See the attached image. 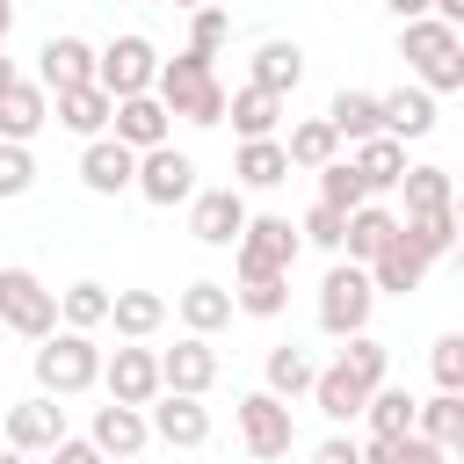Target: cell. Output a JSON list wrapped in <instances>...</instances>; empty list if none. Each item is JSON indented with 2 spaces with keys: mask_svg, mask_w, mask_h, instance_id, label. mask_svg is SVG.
Segmentation results:
<instances>
[{
  "mask_svg": "<svg viewBox=\"0 0 464 464\" xmlns=\"http://www.w3.org/2000/svg\"><path fill=\"white\" fill-rule=\"evenodd\" d=\"M152 94H160V109L167 116H181V123H225V80H218V65L210 58H196V51H174V58H160V72H152Z\"/></svg>",
  "mask_w": 464,
  "mask_h": 464,
  "instance_id": "6da1fadb",
  "label": "cell"
},
{
  "mask_svg": "<svg viewBox=\"0 0 464 464\" xmlns=\"http://www.w3.org/2000/svg\"><path fill=\"white\" fill-rule=\"evenodd\" d=\"M399 58L413 65V80L428 94H457L464 87V29L435 22V14H413L399 22Z\"/></svg>",
  "mask_w": 464,
  "mask_h": 464,
  "instance_id": "7a4b0ae2",
  "label": "cell"
},
{
  "mask_svg": "<svg viewBox=\"0 0 464 464\" xmlns=\"http://www.w3.org/2000/svg\"><path fill=\"white\" fill-rule=\"evenodd\" d=\"M36 384H44L51 399H80V392H94V384H102V348H94V334H80V326H51V334L36 341Z\"/></svg>",
  "mask_w": 464,
  "mask_h": 464,
  "instance_id": "3957f363",
  "label": "cell"
},
{
  "mask_svg": "<svg viewBox=\"0 0 464 464\" xmlns=\"http://www.w3.org/2000/svg\"><path fill=\"white\" fill-rule=\"evenodd\" d=\"M370 304H377L370 268H362V261H334L326 283H319V334H334V341L362 334V326H370Z\"/></svg>",
  "mask_w": 464,
  "mask_h": 464,
  "instance_id": "277c9868",
  "label": "cell"
},
{
  "mask_svg": "<svg viewBox=\"0 0 464 464\" xmlns=\"http://www.w3.org/2000/svg\"><path fill=\"white\" fill-rule=\"evenodd\" d=\"M0 326L22 341H44L58 326V290H44L36 268H0Z\"/></svg>",
  "mask_w": 464,
  "mask_h": 464,
  "instance_id": "5b68a950",
  "label": "cell"
},
{
  "mask_svg": "<svg viewBox=\"0 0 464 464\" xmlns=\"http://www.w3.org/2000/svg\"><path fill=\"white\" fill-rule=\"evenodd\" d=\"M152 72H160V51H152V36H138V29H123L109 51H94V87H109V102L152 94Z\"/></svg>",
  "mask_w": 464,
  "mask_h": 464,
  "instance_id": "8992f818",
  "label": "cell"
},
{
  "mask_svg": "<svg viewBox=\"0 0 464 464\" xmlns=\"http://www.w3.org/2000/svg\"><path fill=\"white\" fill-rule=\"evenodd\" d=\"M297 225L290 218H246V232L232 239V268L239 276H290V261H297Z\"/></svg>",
  "mask_w": 464,
  "mask_h": 464,
  "instance_id": "52a82bcc",
  "label": "cell"
},
{
  "mask_svg": "<svg viewBox=\"0 0 464 464\" xmlns=\"http://www.w3.org/2000/svg\"><path fill=\"white\" fill-rule=\"evenodd\" d=\"M239 442H246V457H261V464L290 457V442H297L290 399H276V392H246V399H239Z\"/></svg>",
  "mask_w": 464,
  "mask_h": 464,
  "instance_id": "ba28073f",
  "label": "cell"
},
{
  "mask_svg": "<svg viewBox=\"0 0 464 464\" xmlns=\"http://www.w3.org/2000/svg\"><path fill=\"white\" fill-rule=\"evenodd\" d=\"M130 188H138L145 203L174 210V203H188V196H196V160H188V152H174V145H152V152H138Z\"/></svg>",
  "mask_w": 464,
  "mask_h": 464,
  "instance_id": "9c48e42d",
  "label": "cell"
},
{
  "mask_svg": "<svg viewBox=\"0 0 464 464\" xmlns=\"http://www.w3.org/2000/svg\"><path fill=\"white\" fill-rule=\"evenodd\" d=\"M145 428H152L160 442H174V450H203V442H210V406H203L196 392H160V399L145 406Z\"/></svg>",
  "mask_w": 464,
  "mask_h": 464,
  "instance_id": "30bf717a",
  "label": "cell"
},
{
  "mask_svg": "<svg viewBox=\"0 0 464 464\" xmlns=\"http://www.w3.org/2000/svg\"><path fill=\"white\" fill-rule=\"evenodd\" d=\"M246 218H254V210H246L239 188H196V196H188V232H196L203 246H232V239L246 232Z\"/></svg>",
  "mask_w": 464,
  "mask_h": 464,
  "instance_id": "8fae6325",
  "label": "cell"
},
{
  "mask_svg": "<svg viewBox=\"0 0 464 464\" xmlns=\"http://www.w3.org/2000/svg\"><path fill=\"white\" fill-rule=\"evenodd\" d=\"M218 384V348H210V334H181L174 348H160V392H210Z\"/></svg>",
  "mask_w": 464,
  "mask_h": 464,
  "instance_id": "7c38bea8",
  "label": "cell"
},
{
  "mask_svg": "<svg viewBox=\"0 0 464 464\" xmlns=\"http://www.w3.org/2000/svg\"><path fill=\"white\" fill-rule=\"evenodd\" d=\"M370 392H377V377H362V370H355L348 355H341V362H326V370L312 377V406H319V413H326L334 428L362 420V399H370Z\"/></svg>",
  "mask_w": 464,
  "mask_h": 464,
  "instance_id": "4fadbf2b",
  "label": "cell"
},
{
  "mask_svg": "<svg viewBox=\"0 0 464 464\" xmlns=\"http://www.w3.org/2000/svg\"><path fill=\"white\" fill-rule=\"evenodd\" d=\"M102 384H109V399H123V406H152L160 399V355L152 348H116V355H102Z\"/></svg>",
  "mask_w": 464,
  "mask_h": 464,
  "instance_id": "5bb4252c",
  "label": "cell"
},
{
  "mask_svg": "<svg viewBox=\"0 0 464 464\" xmlns=\"http://www.w3.org/2000/svg\"><path fill=\"white\" fill-rule=\"evenodd\" d=\"M7 450H22V457H44L58 435H65V406L51 399V392H36V399H22V406H7Z\"/></svg>",
  "mask_w": 464,
  "mask_h": 464,
  "instance_id": "9a60e30c",
  "label": "cell"
},
{
  "mask_svg": "<svg viewBox=\"0 0 464 464\" xmlns=\"http://www.w3.org/2000/svg\"><path fill=\"white\" fill-rule=\"evenodd\" d=\"M167 130H174V116L160 109V94H123V102L109 109V138H116V145H130V152L167 145Z\"/></svg>",
  "mask_w": 464,
  "mask_h": 464,
  "instance_id": "2e32d148",
  "label": "cell"
},
{
  "mask_svg": "<svg viewBox=\"0 0 464 464\" xmlns=\"http://www.w3.org/2000/svg\"><path fill=\"white\" fill-rule=\"evenodd\" d=\"M80 80H94V44H87V36H44V51H36V87L58 94V87H80Z\"/></svg>",
  "mask_w": 464,
  "mask_h": 464,
  "instance_id": "e0dca14e",
  "label": "cell"
},
{
  "mask_svg": "<svg viewBox=\"0 0 464 464\" xmlns=\"http://www.w3.org/2000/svg\"><path fill=\"white\" fill-rule=\"evenodd\" d=\"M362 268H370V290H392V297H406V290H420V276H428V254H420L406 232H392V239H384V246H377Z\"/></svg>",
  "mask_w": 464,
  "mask_h": 464,
  "instance_id": "ac0fdd59",
  "label": "cell"
},
{
  "mask_svg": "<svg viewBox=\"0 0 464 464\" xmlns=\"http://www.w3.org/2000/svg\"><path fill=\"white\" fill-rule=\"evenodd\" d=\"M44 123H51V94H44L36 80L14 72V80L0 87V138H7V145H29Z\"/></svg>",
  "mask_w": 464,
  "mask_h": 464,
  "instance_id": "d6986e66",
  "label": "cell"
},
{
  "mask_svg": "<svg viewBox=\"0 0 464 464\" xmlns=\"http://www.w3.org/2000/svg\"><path fill=\"white\" fill-rule=\"evenodd\" d=\"M102 457H138L145 442H152V428H145V406H123V399H109V406H94V435H87Z\"/></svg>",
  "mask_w": 464,
  "mask_h": 464,
  "instance_id": "ffe728a7",
  "label": "cell"
},
{
  "mask_svg": "<svg viewBox=\"0 0 464 464\" xmlns=\"http://www.w3.org/2000/svg\"><path fill=\"white\" fill-rule=\"evenodd\" d=\"M130 174H138V152H130V145H116V138H87V152H80V181H87L94 196H123Z\"/></svg>",
  "mask_w": 464,
  "mask_h": 464,
  "instance_id": "44dd1931",
  "label": "cell"
},
{
  "mask_svg": "<svg viewBox=\"0 0 464 464\" xmlns=\"http://www.w3.org/2000/svg\"><path fill=\"white\" fill-rule=\"evenodd\" d=\"M348 167L362 174V188H370V196H377V188H399V174H406V138H392V130H377V138H355Z\"/></svg>",
  "mask_w": 464,
  "mask_h": 464,
  "instance_id": "7402d4cb",
  "label": "cell"
},
{
  "mask_svg": "<svg viewBox=\"0 0 464 464\" xmlns=\"http://www.w3.org/2000/svg\"><path fill=\"white\" fill-rule=\"evenodd\" d=\"M377 123L392 138H428L435 130V94L428 87H392V94H377Z\"/></svg>",
  "mask_w": 464,
  "mask_h": 464,
  "instance_id": "603a6c76",
  "label": "cell"
},
{
  "mask_svg": "<svg viewBox=\"0 0 464 464\" xmlns=\"http://www.w3.org/2000/svg\"><path fill=\"white\" fill-rule=\"evenodd\" d=\"M276 181H290L283 138H239V152H232V188H276Z\"/></svg>",
  "mask_w": 464,
  "mask_h": 464,
  "instance_id": "cb8c5ba5",
  "label": "cell"
},
{
  "mask_svg": "<svg viewBox=\"0 0 464 464\" xmlns=\"http://www.w3.org/2000/svg\"><path fill=\"white\" fill-rule=\"evenodd\" d=\"M109 326L123 341H152L167 326V297L160 290H109Z\"/></svg>",
  "mask_w": 464,
  "mask_h": 464,
  "instance_id": "d4e9b609",
  "label": "cell"
},
{
  "mask_svg": "<svg viewBox=\"0 0 464 464\" xmlns=\"http://www.w3.org/2000/svg\"><path fill=\"white\" fill-rule=\"evenodd\" d=\"M109 87H94V80H80V87H58V123L72 130V138H102L109 130Z\"/></svg>",
  "mask_w": 464,
  "mask_h": 464,
  "instance_id": "484cf974",
  "label": "cell"
},
{
  "mask_svg": "<svg viewBox=\"0 0 464 464\" xmlns=\"http://www.w3.org/2000/svg\"><path fill=\"white\" fill-rule=\"evenodd\" d=\"M246 80L290 102V94H297V80H304V51H297V44H283V36H268V44L254 51V72H246Z\"/></svg>",
  "mask_w": 464,
  "mask_h": 464,
  "instance_id": "4316f807",
  "label": "cell"
},
{
  "mask_svg": "<svg viewBox=\"0 0 464 464\" xmlns=\"http://www.w3.org/2000/svg\"><path fill=\"white\" fill-rule=\"evenodd\" d=\"M225 116H232V130L239 138H276V123H283V94H268V87H239V94H225Z\"/></svg>",
  "mask_w": 464,
  "mask_h": 464,
  "instance_id": "83f0119b",
  "label": "cell"
},
{
  "mask_svg": "<svg viewBox=\"0 0 464 464\" xmlns=\"http://www.w3.org/2000/svg\"><path fill=\"white\" fill-rule=\"evenodd\" d=\"M283 160H290V167H304V174H319L326 160H341V130H334L326 116H304V123H290Z\"/></svg>",
  "mask_w": 464,
  "mask_h": 464,
  "instance_id": "f1b7e54d",
  "label": "cell"
},
{
  "mask_svg": "<svg viewBox=\"0 0 464 464\" xmlns=\"http://www.w3.org/2000/svg\"><path fill=\"white\" fill-rule=\"evenodd\" d=\"M392 232H399V210H384V203H355L348 225H341V254H348V261H370Z\"/></svg>",
  "mask_w": 464,
  "mask_h": 464,
  "instance_id": "f546056e",
  "label": "cell"
},
{
  "mask_svg": "<svg viewBox=\"0 0 464 464\" xmlns=\"http://www.w3.org/2000/svg\"><path fill=\"white\" fill-rule=\"evenodd\" d=\"M174 312H181L188 334H218V326H232V290L225 283H188L174 297Z\"/></svg>",
  "mask_w": 464,
  "mask_h": 464,
  "instance_id": "4dcf8cb0",
  "label": "cell"
},
{
  "mask_svg": "<svg viewBox=\"0 0 464 464\" xmlns=\"http://www.w3.org/2000/svg\"><path fill=\"white\" fill-rule=\"evenodd\" d=\"M413 435H428V442H442V450H457V442H464V399H457V392H435V399H413Z\"/></svg>",
  "mask_w": 464,
  "mask_h": 464,
  "instance_id": "1f68e13d",
  "label": "cell"
},
{
  "mask_svg": "<svg viewBox=\"0 0 464 464\" xmlns=\"http://www.w3.org/2000/svg\"><path fill=\"white\" fill-rule=\"evenodd\" d=\"M326 123L355 145V138H377L384 123H377V94H362V87H341L334 102H326Z\"/></svg>",
  "mask_w": 464,
  "mask_h": 464,
  "instance_id": "d6a6232c",
  "label": "cell"
},
{
  "mask_svg": "<svg viewBox=\"0 0 464 464\" xmlns=\"http://www.w3.org/2000/svg\"><path fill=\"white\" fill-rule=\"evenodd\" d=\"M399 232L428 254V261H442V254H457V210H413V218H399Z\"/></svg>",
  "mask_w": 464,
  "mask_h": 464,
  "instance_id": "836d02e7",
  "label": "cell"
},
{
  "mask_svg": "<svg viewBox=\"0 0 464 464\" xmlns=\"http://www.w3.org/2000/svg\"><path fill=\"white\" fill-rule=\"evenodd\" d=\"M312 377H319V362H312L297 341L268 348V392H276V399H297V392H312Z\"/></svg>",
  "mask_w": 464,
  "mask_h": 464,
  "instance_id": "e575fe53",
  "label": "cell"
},
{
  "mask_svg": "<svg viewBox=\"0 0 464 464\" xmlns=\"http://www.w3.org/2000/svg\"><path fill=\"white\" fill-rule=\"evenodd\" d=\"M362 464H442V442H428V435H370L362 442Z\"/></svg>",
  "mask_w": 464,
  "mask_h": 464,
  "instance_id": "d590c367",
  "label": "cell"
},
{
  "mask_svg": "<svg viewBox=\"0 0 464 464\" xmlns=\"http://www.w3.org/2000/svg\"><path fill=\"white\" fill-rule=\"evenodd\" d=\"M290 304V276H239V290H232V312H246V319H276Z\"/></svg>",
  "mask_w": 464,
  "mask_h": 464,
  "instance_id": "8d00e7d4",
  "label": "cell"
},
{
  "mask_svg": "<svg viewBox=\"0 0 464 464\" xmlns=\"http://www.w3.org/2000/svg\"><path fill=\"white\" fill-rule=\"evenodd\" d=\"M58 319L80 326V334L109 326V283H72V290H58Z\"/></svg>",
  "mask_w": 464,
  "mask_h": 464,
  "instance_id": "74e56055",
  "label": "cell"
},
{
  "mask_svg": "<svg viewBox=\"0 0 464 464\" xmlns=\"http://www.w3.org/2000/svg\"><path fill=\"white\" fill-rule=\"evenodd\" d=\"M362 420H370V435H406V428H413V399H406L399 384H377V392L362 399Z\"/></svg>",
  "mask_w": 464,
  "mask_h": 464,
  "instance_id": "f35d334b",
  "label": "cell"
},
{
  "mask_svg": "<svg viewBox=\"0 0 464 464\" xmlns=\"http://www.w3.org/2000/svg\"><path fill=\"white\" fill-rule=\"evenodd\" d=\"M225 44H232V14H225L218 0L188 7V51H196V58H218Z\"/></svg>",
  "mask_w": 464,
  "mask_h": 464,
  "instance_id": "ab89813d",
  "label": "cell"
},
{
  "mask_svg": "<svg viewBox=\"0 0 464 464\" xmlns=\"http://www.w3.org/2000/svg\"><path fill=\"white\" fill-rule=\"evenodd\" d=\"M399 188H406V218L413 210H450V167H406Z\"/></svg>",
  "mask_w": 464,
  "mask_h": 464,
  "instance_id": "60d3db41",
  "label": "cell"
},
{
  "mask_svg": "<svg viewBox=\"0 0 464 464\" xmlns=\"http://www.w3.org/2000/svg\"><path fill=\"white\" fill-rule=\"evenodd\" d=\"M319 203H334V210L348 218L355 203H370V188H362V174H355L348 160H326V167H319Z\"/></svg>",
  "mask_w": 464,
  "mask_h": 464,
  "instance_id": "b9f144b4",
  "label": "cell"
},
{
  "mask_svg": "<svg viewBox=\"0 0 464 464\" xmlns=\"http://www.w3.org/2000/svg\"><path fill=\"white\" fill-rule=\"evenodd\" d=\"M341 225H348V218H341L334 203H312V210L297 218V239H312V246H326V254H341Z\"/></svg>",
  "mask_w": 464,
  "mask_h": 464,
  "instance_id": "7bdbcfd3",
  "label": "cell"
},
{
  "mask_svg": "<svg viewBox=\"0 0 464 464\" xmlns=\"http://www.w3.org/2000/svg\"><path fill=\"white\" fill-rule=\"evenodd\" d=\"M29 188H36L29 145H7V138H0V196H29Z\"/></svg>",
  "mask_w": 464,
  "mask_h": 464,
  "instance_id": "ee69618b",
  "label": "cell"
},
{
  "mask_svg": "<svg viewBox=\"0 0 464 464\" xmlns=\"http://www.w3.org/2000/svg\"><path fill=\"white\" fill-rule=\"evenodd\" d=\"M428 362H435V384L442 392H464V334H442Z\"/></svg>",
  "mask_w": 464,
  "mask_h": 464,
  "instance_id": "f6af8a7d",
  "label": "cell"
},
{
  "mask_svg": "<svg viewBox=\"0 0 464 464\" xmlns=\"http://www.w3.org/2000/svg\"><path fill=\"white\" fill-rule=\"evenodd\" d=\"M44 457H51V464H109V457H102L94 442H80V435H58V442H51Z\"/></svg>",
  "mask_w": 464,
  "mask_h": 464,
  "instance_id": "bcb514c9",
  "label": "cell"
},
{
  "mask_svg": "<svg viewBox=\"0 0 464 464\" xmlns=\"http://www.w3.org/2000/svg\"><path fill=\"white\" fill-rule=\"evenodd\" d=\"M312 464H362V442H355V435H326V442L312 450Z\"/></svg>",
  "mask_w": 464,
  "mask_h": 464,
  "instance_id": "7dc6e473",
  "label": "cell"
},
{
  "mask_svg": "<svg viewBox=\"0 0 464 464\" xmlns=\"http://www.w3.org/2000/svg\"><path fill=\"white\" fill-rule=\"evenodd\" d=\"M384 7H392L399 22H413V14H428V0H384Z\"/></svg>",
  "mask_w": 464,
  "mask_h": 464,
  "instance_id": "c3c4849f",
  "label": "cell"
},
{
  "mask_svg": "<svg viewBox=\"0 0 464 464\" xmlns=\"http://www.w3.org/2000/svg\"><path fill=\"white\" fill-rule=\"evenodd\" d=\"M7 29H14V0H0V44H7Z\"/></svg>",
  "mask_w": 464,
  "mask_h": 464,
  "instance_id": "681fc988",
  "label": "cell"
},
{
  "mask_svg": "<svg viewBox=\"0 0 464 464\" xmlns=\"http://www.w3.org/2000/svg\"><path fill=\"white\" fill-rule=\"evenodd\" d=\"M7 80H14V65H7V51H0V87H7Z\"/></svg>",
  "mask_w": 464,
  "mask_h": 464,
  "instance_id": "f907efd6",
  "label": "cell"
},
{
  "mask_svg": "<svg viewBox=\"0 0 464 464\" xmlns=\"http://www.w3.org/2000/svg\"><path fill=\"white\" fill-rule=\"evenodd\" d=\"M0 464H29V457H22V450H0Z\"/></svg>",
  "mask_w": 464,
  "mask_h": 464,
  "instance_id": "816d5d0a",
  "label": "cell"
},
{
  "mask_svg": "<svg viewBox=\"0 0 464 464\" xmlns=\"http://www.w3.org/2000/svg\"><path fill=\"white\" fill-rule=\"evenodd\" d=\"M167 7H181V14H188V7H203V0H167Z\"/></svg>",
  "mask_w": 464,
  "mask_h": 464,
  "instance_id": "f5cc1de1",
  "label": "cell"
},
{
  "mask_svg": "<svg viewBox=\"0 0 464 464\" xmlns=\"http://www.w3.org/2000/svg\"><path fill=\"white\" fill-rule=\"evenodd\" d=\"M145 7H152V0H145Z\"/></svg>",
  "mask_w": 464,
  "mask_h": 464,
  "instance_id": "db71d44e",
  "label": "cell"
}]
</instances>
